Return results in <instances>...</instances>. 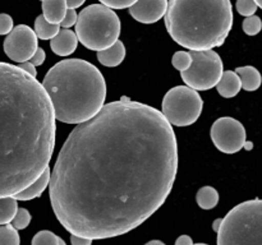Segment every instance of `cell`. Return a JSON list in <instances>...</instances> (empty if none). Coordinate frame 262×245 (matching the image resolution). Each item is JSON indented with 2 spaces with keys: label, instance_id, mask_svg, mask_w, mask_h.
<instances>
[{
  "label": "cell",
  "instance_id": "obj_12",
  "mask_svg": "<svg viewBox=\"0 0 262 245\" xmlns=\"http://www.w3.org/2000/svg\"><path fill=\"white\" fill-rule=\"evenodd\" d=\"M78 46V37L72 30L61 28L58 35L50 41V47L54 54L59 56H68L76 51Z\"/></svg>",
  "mask_w": 262,
  "mask_h": 245
},
{
  "label": "cell",
  "instance_id": "obj_15",
  "mask_svg": "<svg viewBox=\"0 0 262 245\" xmlns=\"http://www.w3.org/2000/svg\"><path fill=\"white\" fill-rule=\"evenodd\" d=\"M125 58V46L122 41L118 40L112 47L106 50L97 51V59L100 63L107 68H114L122 64V61Z\"/></svg>",
  "mask_w": 262,
  "mask_h": 245
},
{
  "label": "cell",
  "instance_id": "obj_37",
  "mask_svg": "<svg viewBox=\"0 0 262 245\" xmlns=\"http://www.w3.org/2000/svg\"><path fill=\"white\" fill-rule=\"evenodd\" d=\"M255 2H256V4H257L258 7H260L262 9V0H255Z\"/></svg>",
  "mask_w": 262,
  "mask_h": 245
},
{
  "label": "cell",
  "instance_id": "obj_26",
  "mask_svg": "<svg viewBox=\"0 0 262 245\" xmlns=\"http://www.w3.org/2000/svg\"><path fill=\"white\" fill-rule=\"evenodd\" d=\"M31 222V213L26 208H18L17 214L12 221V225L17 230H25Z\"/></svg>",
  "mask_w": 262,
  "mask_h": 245
},
{
  "label": "cell",
  "instance_id": "obj_19",
  "mask_svg": "<svg viewBox=\"0 0 262 245\" xmlns=\"http://www.w3.org/2000/svg\"><path fill=\"white\" fill-rule=\"evenodd\" d=\"M14 197L0 198V226L9 225L18 212V203Z\"/></svg>",
  "mask_w": 262,
  "mask_h": 245
},
{
  "label": "cell",
  "instance_id": "obj_7",
  "mask_svg": "<svg viewBox=\"0 0 262 245\" xmlns=\"http://www.w3.org/2000/svg\"><path fill=\"white\" fill-rule=\"evenodd\" d=\"M204 109V101L196 89L177 86L169 89L161 102V112L171 127H188L196 122Z\"/></svg>",
  "mask_w": 262,
  "mask_h": 245
},
{
  "label": "cell",
  "instance_id": "obj_20",
  "mask_svg": "<svg viewBox=\"0 0 262 245\" xmlns=\"http://www.w3.org/2000/svg\"><path fill=\"white\" fill-rule=\"evenodd\" d=\"M60 31V26L48 22L42 14L35 20V32L40 40H53Z\"/></svg>",
  "mask_w": 262,
  "mask_h": 245
},
{
  "label": "cell",
  "instance_id": "obj_29",
  "mask_svg": "<svg viewBox=\"0 0 262 245\" xmlns=\"http://www.w3.org/2000/svg\"><path fill=\"white\" fill-rule=\"evenodd\" d=\"M77 19H78V14L74 9H68L66 17H64L63 22L60 23V27L64 28V30H69L71 27L76 26Z\"/></svg>",
  "mask_w": 262,
  "mask_h": 245
},
{
  "label": "cell",
  "instance_id": "obj_39",
  "mask_svg": "<svg viewBox=\"0 0 262 245\" xmlns=\"http://www.w3.org/2000/svg\"><path fill=\"white\" fill-rule=\"evenodd\" d=\"M193 245H209V244H204V242H197V244H193Z\"/></svg>",
  "mask_w": 262,
  "mask_h": 245
},
{
  "label": "cell",
  "instance_id": "obj_8",
  "mask_svg": "<svg viewBox=\"0 0 262 245\" xmlns=\"http://www.w3.org/2000/svg\"><path fill=\"white\" fill-rule=\"evenodd\" d=\"M192 65L188 70L181 71L184 83L196 91H207L217 86L224 74L223 61L214 50L189 51Z\"/></svg>",
  "mask_w": 262,
  "mask_h": 245
},
{
  "label": "cell",
  "instance_id": "obj_4",
  "mask_svg": "<svg viewBox=\"0 0 262 245\" xmlns=\"http://www.w3.org/2000/svg\"><path fill=\"white\" fill-rule=\"evenodd\" d=\"M165 27L178 45L194 51L214 50L233 27L230 0H169Z\"/></svg>",
  "mask_w": 262,
  "mask_h": 245
},
{
  "label": "cell",
  "instance_id": "obj_13",
  "mask_svg": "<svg viewBox=\"0 0 262 245\" xmlns=\"http://www.w3.org/2000/svg\"><path fill=\"white\" fill-rule=\"evenodd\" d=\"M41 2H42V15L45 19L53 24L60 26L68 12L67 0H41Z\"/></svg>",
  "mask_w": 262,
  "mask_h": 245
},
{
  "label": "cell",
  "instance_id": "obj_6",
  "mask_svg": "<svg viewBox=\"0 0 262 245\" xmlns=\"http://www.w3.org/2000/svg\"><path fill=\"white\" fill-rule=\"evenodd\" d=\"M217 245H262V199L246 201L228 212Z\"/></svg>",
  "mask_w": 262,
  "mask_h": 245
},
{
  "label": "cell",
  "instance_id": "obj_16",
  "mask_svg": "<svg viewBox=\"0 0 262 245\" xmlns=\"http://www.w3.org/2000/svg\"><path fill=\"white\" fill-rule=\"evenodd\" d=\"M50 179H51V171H50V167H48L45 171H43L42 175H41L40 178L32 184V185L28 186L26 190L15 194L14 198L17 199V201H31V199L37 198V197H40L41 194L43 193V190L48 188V185L50 184Z\"/></svg>",
  "mask_w": 262,
  "mask_h": 245
},
{
  "label": "cell",
  "instance_id": "obj_28",
  "mask_svg": "<svg viewBox=\"0 0 262 245\" xmlns=\"http://www.w3.org/2000/svg\"><path fill=\"white\" fill-rule=\"evenodd\" d=\"M13 18L7 13L0 14V36L9 35L13 31Z\"/></svg>",
  "mask_w": 262,
  "mask_h": 245
},
{
  "label": "cell",
  "instance_id": "obj_9",
  "mask_svg": "<svg viewBox=\"0 0 262 245\" xmlns=\"http://www.w3.org/2000/svg\"><path fill=\"white\" fill-rule=\"evenodd\" d=\"M215 147L227 155H234L246 145V129L241 121L230 116L217 119L210 129Z\"/></svg>",
  "mask_w": 262,
  "mask_h": 245
},
{
  "label": "cell",
  "instance_id": "obj_2",
  "mask_svg": "<svg viewBox=\"0 0 262 245\" xmlns=\"http://www.w3.org/2000/svg\"><path fill=\"white\" fill-rule=\"evenodd\" d=\"M55 120L42 83L0 61V198L26 190L49 167Z\"/></svg>",
  "mask_w": 262,
  "mask_h": 245
},
{
  "label": "cell",
  "instance_id": "obj_5",
  "mask_svg": "<svg viewBox=\"0 0 262 245\" xmlns=\"http://www.w3.org/2000/svg\"><path fill=\"white\" fill-rule=\"evenodd\" d=\"M120 28V19L114 10L102 4H91L78 14L74 32L84 47L102 51L119 40Z\"/></svg>",
  "mask_w": 262,
  "mask_h": 245
},
{
  "label": "cell",
  "instance_id": "obj_33",
  "mask_svg": "<svg viewBox=\"0 0 262 245\" xmlns=\"http://www.w3.org/2000/svg\"><path fill=\"white\" fill-rule=\"evenodd\" d=\"M176 245H193V240L189 235H181V236L177 239Z\"/></svg>",
  "mask_w": 262,
  "mask_h": 245
},
{
  "label": "cell",
  "instance_id": "obj_18",
  "mask_svg": "<svg viewBox=\"0 0 262 245\" xmlns=\"http://www.w3.org/2000/svg\"><path fill=\"white\" fill-rule=\"evenodd\" d=\"M197 204L202 209H212L219 203V193L212 186H202L196 195Z\"/></svg>",
  "mask_w": 262,
  "mask_h": 245
},
{
  "label": "cell",
  "instance_id": "obj_31",
  "mask_svg": "<svg viewBox=\"0 0 262 245\" xmlns=\"http://www.w3.org/2000/svg\"><path fill=\"white\" fill-rule=\"evenodd\" d=\"M72 245H92V239L83 236H77V235H71Z\"/></svg>",
  "mask_w": 262,
  "mask_h": 245
},
{
  "label": "cell",
  "instance_id": "obj_30",
  "mask_svg": "<svg viewBox=\"0 0 262 245\" xmlns=\"http://www.w3.org/2000/svg\"><path fill=\"white\" fill-rule=\"evenodd\" d=\"M45 59H46L45 51H43V48L38 47L37 51H36V53H35V55L32 56V59H31L30 61H31V63H32L35 66H38V65H41V64H43V61H45Z\"/></svg>",
  "mask_w": 262,
  "mask_h": 245
},
{
  "label": "cell",
  "instance_id": "obj_11",
  "mask_svg": "<svg viewBox=\"0 0 262 245\" xmlns=\"http://www.w3.org/2000/svg\"><path fill=\"white\" fill-rule=\"evenodd\" d=\"M168 7L169 0H138L129 8V14L137 22L151 24L165 17Z\"/></svg>",
  "mask_w": 262,
  "mask_h": 245
},
{
  "label": "cell",
  "instance_id": "obj_35",
  "mask_svg": "<svg viewBox=\"0 0 262 245\" xmlns=\"http://www.w3.org/2000/svg\"><path fill=\"white\" fill-rule=\"evenodd\" d=\"M222 222H223V218H217L214 221V224H212V230H214L215 232L219 231L220 226H222Z\"/></svg>",
  "mask_w": 262,
  "mask_h": 245
},
{
  "label": "cell",
  "instance_id": "obj_10",
  "mask_svg": "<svg viewBox=\"0 0 262 245\" xmlns=\"http://www.w3.org/2000/svg\"><path fill=\"white\" fill-rule=\"evenodd\" d=\"M37 38L35 30L27 24L15 26L3 43L5 55L19 64L30 61L38 48Z\"/></svg>",
  "mask_w": 262,
  "mask_h": 245
},
{
  "label": "cell",
  "instance_id": "obj_34",
  "mask_svg": "<svg viewBox=\"0 0 262 245\" xmlns=\"http://www.w3.org/2000/svg\"><path fill=\"white\" fill-rule=\"evenodd\" d=\"M84 2L86 0H67V3H68V9H77L81 5H83Z\"/></svg>",
  "mask_w": 262,
  "mask_h": 245
},
{
  "label": "cell",
  "instance_id": "obj_23",
  "mask_svg": "<svg viewBox=\"0 0 262 245\" xmlns=\"http://www.w3.org/2000/svg\"><path fill=\"white\" fill-rule=\"evenodd\" d=\"M59 240L60 237L58 235L49 230H42L33 236L31 245H59Z\"/></svg>",
  "mask_w": 262,
  "mask_h": 245
},
{
  "label": "cell",
  "instance_id": "obj_3",
  "mask_svg": "<svg viewBox=\"0 0 262 245\" xmlns=\"http://www.w3.org/2000/svg\"><path fill=\"white\" fill-rule=\"evenodd\" d=\"M42 86L50 97L55 119L82 124L105 106L106 83L101 71L82 59H66L49 69Z\"/></svg>",
  "mask_w": 262,
  "mask_h": 245
},
{
  "label": "cell",
  "instance_id": "obj_21",
  "mask_svg": "<svg viewBox=\"0 0 262 245\" xmlns=\"http://www.w3.org/2000/svg\"><path fill=\"white\" fill-rule=\"evenodd\" d=\"M20 237L18 230L12 224L0 226V245H19Z\"/></svg>",
  "mask_w": 262,
  "mask_h": 245
},
{
  "label": "cell",
  "instance_id": "obj_25",
  "mask_svg": "<svg viewBox=\"0 0 262 245\" xmlns=\"http://www.w3.org/2000/svg\"><path fill=\"white\" fill-rule=\"evenodd\" d=\"M238 13L243 17H251V15H255L256 10H257L258 5L256 4L255 0H237V4H235Z\"/></svg>",
  "mask_w": 262,
  "mask_h": 245
},
{
  "label": "cell",
  "instance_id": "obj_38",
  "mask_svg": "<svg viewBox=\"0 0 262 245\" xmlns=\"http://www.w3.org/2000/svg\"><path fill=\"white\" fill-rule=\"evenodd\" d=\"M59 245H67V244H66V241H64L63 239H60V240H59Z\"/></svg>",
  "mask_w": 262,
  "mask_h": 245
},
{
  "label": "cell",
  "instance_id": "obj_17",
  "mask_svg": "<svg viewBox=\"0 0 262 245\" xmlns=\"http://www.w3.org/2000/svg\"><path fill=\"white\" fill-rule=\"evenodd\" d=\"M235 73L239 76L241 82H242V88L245 91L252 92L260 88L262 77L255 66H239V68L235 69Z\"/></svg>",
  "mask_w": 262,
  "mask_h": 245
},
{
  "label": "cell",
  "instance_id": "obj_27",
  "mask_svg": "<svg viewBox=\"0 0 262 245\" xmlns=\"http://www.w3.org/2000/svg\"><path fill=\"white\" fill-rule=\"evenodd\" d=\"M138 0H100V4L110 8V9H129Z\"/></svg>",
  "mask_w": 262,
  "mask_h": 245
},
{
  "label": "cell",
  "instance_id": "obj_24",
  "mask_svg": "<svg viewBox=\"0 0 262 245\" xmlns=\"http://www.w3.org/2000/svg\"><path fill=\"white\" fill-rule=\"evenodd\" d=\"M242 28L246 35L256 36L261 32L262 30V20L257 15H251L247 17L242 23Z\"/></svg>",
  "mask_w": 262,
  "mask_h": 245
},
{
  "label": "cell",
  "instance_id": "obj_32",
  "mask_svg": "<svg viewBox=\"0 0 262 245\" xmlns=\"http://www.w3.org/2000/svg\"><path fill=\"white\" fill-rule=\"evenodd\" d=\"M18 66H19L20 69H23V70H25L26 73L30 74V76L35 77V78H36V76H37V70H36V66L33 65V64L31 63V61H26V63H20Z\"/></svg>",
  "mask_w": 262,
  "mask_h": 245
},
{
  "label": "cell",
  "instance_id": "obj_22",
  "mask_svg": "<svg viewBox=\"0 0 262 245\" xmlns=\"http://www.w3.org/2000/svg\"><path fill=\"white\" fill-rule=\"evenodd\" d=\"M171 64L179 71H186L192 65V55L189 51H177L171 58Z\"/></svg>",
  "mask_w": 262,
  "mask_h": 245
},
{
  "label": "cell",
  "instance_id": "obj_36",
  "mask_svg": "<svg viewBox=\"0 0 262 245\" xmlns=\"http://www.w3.org/2000/svg\"><path fill=\"white\" fill-rule=\"evenodd\" d=\"M145 245H165L163 241H160V240H151V241L146 242Z\"/></svg>",
  "mask_w": 262,
  "mask_h": 245
},
{
  "label": "cell",
  "instance_id": "obj_1",
  "mask_svg": "<svg viewBox=\"0 0 262 245\" xmlns=\"http://www.w3.org/2000/svg\"><path fill=\"white\" fill-rule=\"evenodd\" d=\"M177 171V137L163 112L122 99L72 130L51 171L49 197L71 235L107 239L155 213Z\"/></svg>",
  "mask_w": 262,
  "mask_h": 245
},
{
  "label": "cell",
  "instance_id": "obj_14",
  "mask_svg": "<svg viewBox=\"0 0 262 245\" xmlns=\"http://www.w3.org/2000/svg\"><path fill=\"white\" fill-rule=\"evenodd\" d=\"M217 92L224 99H232L237 96L242 89V82H241L239 76L233 70H225L223 74L222 79L216 86Z\"/></svg>",
  "mask_w": 262,
  "mask_h": 245
}]
</instances>
